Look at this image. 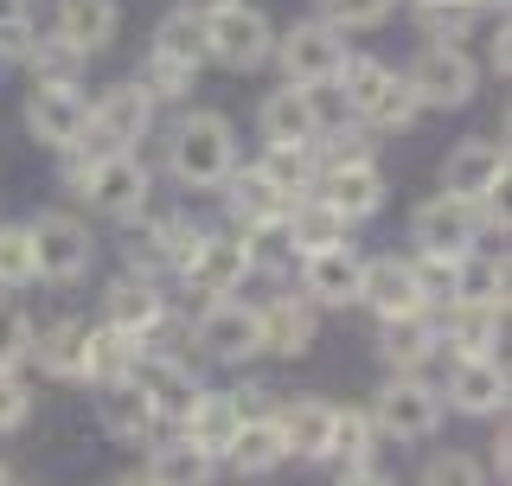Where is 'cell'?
Here are the masks:
<instances>
[{"label": "cell", "mask_w": 512, "mask_h": 486, "mask_svg": "<svg viewBox=\"0 0 512 486\" xmlns=\"http://www.w3.org/2000/svg\"><path fill=\"white\" fill-rule=\"evenodd\" d=\"M141 480L148 486H212L218 461L205 455V448H192L186 435H167V442L148 455V467H141Z\"/></svg>", "instance_id": "obj_32"}, {"label": "cell", "mask_w": 512, "mask_h": 486, "mask_svg": "<svg viewBox=\"0 0 512 486\" xmlns=\"http://www.w3.org/2000/svg\"><path fill=\"white\" fill-rule=\"evenodd\" d=\"M352 224L333 212V205H320L314 192H301L295 205H288V218H282V243L295 256H314V250H333V243H346Z\"/></svg>", "instance_id": "obj_29"}, {"label": "cell", "mask_w": 512, "mask_h": 486, "mask_svg": "<svg viewBox=\"0 0 512 486\" xmlns=\"http://www.w3.org/2000/svg\"><path fill=\"white\" fill-rule=\"evenodd\" d=\"M32 282H39V263H32L26 224H0V295H20Z\"/></svg>", "instance_id": "obj_42"}, {"label": "cell", "mask_w": 512, "mask_h": 486, "mask_svg": "<svg viewBox=\"0 0 512 486\" xmlns=\"http://www.w3.org/2000/svg\"><path fill=\"white\" fill-rule=\"evenodd\" d=\"M308 192L320 205H333L346 224H365V218L384 212V192H391V186H384L378 160H359V167H320Z\"/></svg>", "instance_id": "obj_15"}, {"label": "cell", "mask_w": 512, "mask_h": 486, "mask_svg": "<svg viewBox=\"0 0 512 486\" xmlns=\"http://www.w3.org/2000/svg\"><path fill=\"white\" fill-rule=\"evenodd\" d=\"M218 7H231V0H180V13H192V20H205V13H218Z\"/></svg>", "instance_id": "obj_53"}, {"label": "cell", "mask_w": 512, "mask_h": 486, "mask_svg": "<svg viewBox=\"0 0 512 486\" xmlns=\"http://www.w3.org/2000/svg\"><path fill=\"white\" fill-rule=\"evenodd\" d=\"M84 122H90V103L77 90H52V84H32L26 90V135L39 141V148H77L84 141Z\"/></svg>", "instance_id": "obj_16"}, {"label": "cell", "mask_w": 512, "mask_h": 486, "mask_svg": "<svg viewBox=\"0 0 512 486\" xmlns=\"http://www.w3.org/2000/svg\"><path fill=\"white\" fill-rule=\"evenodd\" d=\"M256 128H263V148H314V109H308V90L282 84L263 96V109H256Z\"/></svg>", "instance_id": "obj_26"}, {"label": "cell", "mask_w": 512, "mask_h": 486, "mask_svg": "<svg viewBox=\"0 0 512 486\" xmlns=\"http://www.w3.org/2000/svg\"><path fill=\"white\" fill-rule=\"evenodd\" d=\"M20 64L32 71V84H52V90H77V77H84V52H77L64 32H32L26 39V52H20Z\"/></svg>", "instance_id": "obj_34"}, {"label": "cell", "mask_w": 512, "mask_h": 486, "mask_svg": "<svg viewBox=\"0 0 512 486\" xmlns=\"http://www.w3.org/2000/svg\"><path fill=\"white\" fill-rule=\"evenodd\" d=\"M416 116H423V109H416V96H410V84H404V71H391V84H384L372 103H365L359 128H365V135H404Z\"/></svg>", "instance_id": "obj_36"}, {"label": "cell", "mask_w": 512, "mask_h": 486, "mask_svg": "<svg viewBox=\"0 0 512 486\" xmlns=\"http://www.w3.org/2000/svg\"><path fill=\"white\" fill-rule=\"evenodd\" d=\"M474 7H500V13H506V0H474Z\"/></svg>", "instance_id": "obj_56"}, {"label": "cell", "mask_w": 512, "mask_h": 486, "mask_svg": "<svg viewBox=\"0 0 512 486\" xmlns=\"http://www.w3.org/2000/svg\"><path fill=\"white\" fill-rule=\"evenodd\" d=\"M96 160H103V154H96V148H90V141H77V148H64V154H58V173H64V186H71V192H77V199H84V186H90V173H96Z\"/></svg>", "instance_id": "obj_49"}, {"label": "cell", "mask_w": 512, "mask_h": 486, "mask_svg": "<svg viewBox=\"0 0 512 486\" xmlns=\"http://www.w3.org/2000/svg\"><path fill=\"white\" fill-rule=\"evenodd\" d=\"M84 352H90V320H52V327H32V359H39L45 378L84 384Z\"/></svg>", "instance_id": "obj_28"}, {"label": "cell", "mask_w": 512, "mask_h": 486, "mask_svg": "<svg viewBox=\"0 0 512 486\" xmlns=\"http://www.w3.org/2000/svg\"><path fill=\"white\" fill-rule=\"evenodd\" d=\"M148 58H154V64H167V71H180V77H192V84H199V71H205V32H199V20L173 7L167 20L154 26V39H148Z\"/></svg>", "instance_id": "obj_31"}, {"label": "cell", "mask_w": 512, "mask_h": 486, "mask_svg": "<svg viewBox=\"0 0 512 486\" xmlns=\"http://www.w3.org/2000/svg\"><path fill=\"white\" fill-rule=\"evenodd\" d=\"M192 346H199L205 359H218V365L256 359V352H263V314H256V301H237V295L205 301L199 320H192Z\"/></svg>", "instance_id": "obj_9"}, {"label": "cell", "mask_w": 512, "mask_h": 486, "mask_svg": "<svg viewBox=\"0 0 512 486\" xmlns=\"http://www.w3.org/2000/svg\"><path fill=\"white\" fill-rule=\"evenodd\" d=\"M487 71L493 77H506L512 71V45H506V13L493 20V32H487Z\"/></svg>", "instance_id": "obj_50"}, {"label": "cell", "mask_w": 512, "mask_h": 486, "mask_svg": "<svg viewBox=\"0 0 512 486\" xmlns=\"http://www.w3.org/2000/svg\"><path fill=\"white\" fill-rule=\"evenodd\" d=\"M333 410H340V403H327V397H288L282 410H269V416H276V429H282L288 461H327Z\"/></svg>", "instance_id": "obj_23"}, {"label": "cell", "mask_w": 512, "mask_h": 486, "mask_svg": "<svg viewBox=\"0 0 512 486\" xmlns=\"http://www.w3.org/2000/svg\"><path fill=\"white\" fill-rule=\"evenodd\" d=\"M416 7H429V0H416Z\"/></svg>", "instance_id": "obj_57"}, {"label": "cell", "mask_w": 512, "mask_h": 486, "mask_svg": "<svg viewBox=\"0 0 512 486\" xmlns=\"http://www.w3.org/2000/svg\"><path fill=\"white\" fill-rule=\"evenodd\" d=\"M141 339H128L116 327H90V352H84V384H122L128 359H135Z\"/></svg>", "instance_id": "obj_38"}, {"label": "cell", "mask_w": 512, "mask_h": 486, "mask_svg": "<svg viewBox=\"0 0 512 486\" xmlns=\"http://www.w3.org/2000/svg\"><path fill=\"white\" fill-rule=\"evenodd\" d=\"M128 384L148 397L154 429H180L186 410H192V397L205 391L199 371H192V359H180L173 346H154V339H141V346H135V359H128Z\"/></svg>", "instance_id": "obj_3"}, {"label": "cell", "mask_w": 512, "mask_h": 486, "mask_svg": "<svg viewBox=\"0 0 512 486\" xmlns=\"http://www.w3.org/2000/svg\"><path fill=\"white\" fill-rule=\"evenodd\" d=\"M256 314H263V352H276V359H301V352H314L320 307H308L295 288H282L276 301H256Z\"/></svg>", "instance_id": "obj_21"}, {"label": "cell", "mask_w": 512, "mask_h": 486, "mask_svg": "<svg viewBox=\"0 0 512 486\" xmlns=\"http://www.w3.org/2000/svg\"><path fill=\"white\" fill-rule=\"evenodd\" d=\"M186 275V288L199 301H224V295H237V288L256 275V256H250V237L244 231H205L199 237V250H192V263L180 269Z\"/></svg>", "instance_id": "obj_11"}, {"label": "cell", "mask_w": 512, "mask_h": 486, "mask_svg": "<svg viewBox=\"0 0 512 486\" xmlns=\"http://www.w3.org/2000/svg\"><path fill=\"white\" fill-rule=\"evenodd\" d=\"M282 64V84L308 90V84H333L346 64V32L320 26V20H295L288 32H276V52H269Z\"/></svg>", "instance_id": "obj_10"}, {"label": "cell", "mask_w": 512, "mask_h": 486, "mask_svg": "<svg viewBox=\"0 0 512 486\" xmlns=\"http://www.w3.org/2000/svg\"><path fill=\"white\" fill-rule=\"evenodd\" d=\"M103 327H116L128 339H154L167 327V295H160V282H148V275H116V282L103 288Z\"/></svg>", "instance_id": "obj_18"}, {"label": "cell", "mask_w": 512, "mask_h": 486, "mask_svg": "<svg viewBox=\"0 0 512 486\" xmlns=\"http://www.w3.org/2000/svg\"><path fill=\"white\" fill-rule=\"evenodd\" d=\"M506 365L500 359H455L448 371V391H442V410H461V416H506Z\"/></svg>", "instance_id": "obj_20"}, {"label": "cell", "mask_w": 512, "mask_h": 486, "mask_svg": "<svg viewBox=\"0 0 512 486\" xmlns=\"http://www.w3.org/2000/svg\"><path fill=\"white\" fill-rule=\"evenodd\" d=\"M96 423H103V435H116V442H148L154 410H148V397L122 378V384H96Z\"/></svg>", "instance_id": "obj_33"}, {"label": "cell", "mask_w": 512, "mask_h": 486, "mask_svg": "<svg viewBox=\"0 0 512 486\" xmlns=\"http://www.w3.org/2000/svg\"><path fill=\"white\" fill-rule=\"evenodd\" d=\"M404 84L416 96V109H468L474 90H480V64L461 52V45H429L423 39V52L410 58Z\"/></svg>", "instance_id": "obj_7"}, {"label": "cell", "mask_w": 512, "mask_h": 486, "mask_svg": "<svg viewBox=\"0 0 512 486\" xmlns=\"http://www.w3.org/2000/svg\"><path fill=\"white\" fill-rule=\"evenodd\" d=\"M52 32H64L84 58H96V52H109L116 32H122V0H58Z\"/></svg>", "instance_id": "obj_27"}, {"label": "cell", "mask_w": 512, "mask_h": 486, "mask_svg": "<svg viewBox=\"0 0 512 486\" xmlns=\"http://www.w3.org/2000/svg\"><path fill=\"white\" fill-rule=\"evenodd\" d=\"M205 32V64H224V71H263L269 52H276V26H269L263 7H250V0H231V7L205 13L199 20Z\"/></svg>", "instance_id": "obj_4"}, {"label": "cell", "mask_w": 512, "mask_h": 486, "mask_svg": "<svg viewBox=\"0 0 512 486\" xmlns=\"http://www.w3.org/2000/svg\"><path fill=\"white\" fill-rule=\"evenodd\" d=\"M224 461H231L237 474H276V467L288 461L276 416H250V423L237 429V442H231V455H224Z\"/></svg>", "instance_id": "obj_35"}, {"label": "cell", "mask_w": 512, "mask_h": 486, "mask_svg": "<svg viewBox=\"0 0 512 486\" xmlns=\"http://www.w3.org/2000/svg\"><path fill=\"white\" fill-rule=\"evenodd\" d=\"M340 486H397V480H391V474H378V467H346Z\"/></svg>", "instance_id": "obj_52"}, {"label": "cell", "mask_w": 512, "mask_h": 486, "mask_svg": "<svg viewBox=\"0 0 512 486\" xmlns=\"http://www.w3.org/2000/svg\"><path fill=\"white\" fill-rule=\"evenodd\" d=\"M32 39V7L26 0H0V58H20Z\"/></svg>", "instance_id": "obj_48"}, {"label": "cell", "mask_w": 512, "mask_h": 486, "mask_svg": "<svg viewBox=\"0 0 512 486\" xmlns=\"http://www.w3.org/2000/svg\"><path fill=\"white\" fill-rule=\"evenodd\" d=\"M154 96L128 77V84H109L103 96L90 103V122H84V141L96 154H135L141 141L154 135Z\"/></svg>", "instance_id": "obj_6"}, {"label": "cell", "mask_w": 512, "mask_h": 486, "mask_svg": "<svg viewBox=\"0 0 512 486\" xmlns=\"http://www.w3.org/2000/svg\"><path fill=\"white\" fill-rule=\"evenodd\" d=\"M372 429L391 442H429L442 429V391L429 378H384L372 397Z\"/></svg>", "instance_id": "obj_8"}, {"label": "cell", "mask_w": 512, "mask_h": 486, "mask_svg": "<svg viewBox=\"0 0 512 486\" xmlns=\"http://www.w3.org/2000/svg\"><path fill=\"white\" fill-rule=\"evenodd\" d=\"M448 307H500V314H506V256H493V250L455 256V288H448Z\"/></svg>", "instance_id": "obj_30"}, {"label": "cell", "mask_w": 512, "mask_h": 486, "mask_svg": "<svg viewBox=\"0 0 512 486\" xmlns=\"http://www.w3.org/2000/svg\"><path fill=\"white\" fill-rule=\"evenodd\" d=\"M26 237H32L39 282H52V288L84 282L90 263H96V237H90V224L77 218V212H39V218L26 224Z\"/></svg>", "instance_id": "obj_5"}, {"label": "cell", "mask_w": 512, "mask_h": 486, "mask_svg": "<svg viewBox=\"0 0 512 486\" xmlns=\"http://www.w3.org/2000/svg\"><path fill=\"white\" fill-rule=\"evenodd\" d=\"M372 455H378V429H372V416H365V410H333L327 461H340V474H346V467H372Z\"/></svg>", "instance_id": "obj_37"}, {"label": "cell", "mask_w": 512, "mask_h": 486, "mask_svg": "<svg viewBox=\"0 0 512 486\" xmlns=\"http://www.w3.org/2000/svg\"><path fill=\"white\" fill-rule=\"evenodd\" d=\"M359 307H372V320H410V314H436L416 288V269L410 256H365V275H359Z\"/></svg>", "instance_id": "obj_14"}, {"label": "cell", "mask_w": 512, "mask_h": 486, "mask_svg": "<svg viewBox=\"0 0 512 486\" xmlns=\"http://www.w3.org/2000/svg\"><path fill=\"white\" fill-rule=\"evenodd\" d=\"M442 352L436 314H410V320H384L378 327V359L391 378H423V365Z\"/></svg>", "instance_id": "obj_22"}, {"label": "cell", "mask_w": 512, "mask_h": 486, "mask_svg": "<svg viewBox=\"0 0 512 486\" xmlns=\"http://www.w3.org/2000/svg\"><path fill=\"white\" fill-rule=\"evenodd\" d=\"M116 486H148V480H141V474H128V480H116Z\"/></svg>", "instance_id": "obj_55"}, {"label": "cell", "mask_w": 512, "mask_h": 486, "mask_svg": "<svg viewBox=\"0 0 512 486\" xmlns=\"http://www.w3.org/2000/svg\"><path fill=\"white\" fill-rule=\"evenodd\" d=\"M487 231H506L500 205H468V199L436 192V199H423L410 212L416 256H468V250H480V237H487Z\"/></svg>", "instance_id": "obj_2"}, {"label": "cell", "mask_w": 512, "mask_h": 486, "mask_svg": "<svg viewBox=\"0 0 512 486\" xmlns=\"http://www.w3.org/2000/svg\"><path fill=\"white\" fill-rule=\"evenodd\" d=\"M0 486H13V467L7 461H0Z\"/></svg>", "instance_id": "obj_54"}, {"label": "cell", "mask_w": 512, "mask_h": 486, "mask_svg": "<svg viewBox=\"0 0 512 486\" xmlns=\"http://www.w3.org/2000/svg\"><path fill=\"white\" fill-rule=\"evenodd\" d=\"M487 467H493V474H500V480L512 474V442H506V429H500V435H493V442H487Z\"/></svg>", "instance_id": "obj_51"}, {"label": "cell", "mask_w": 512, "mask_h": 486, "mask_svg": "<svg viewBox=\"0 0 512 486\" xmlns=\"http://www.w3.org/2000/svg\"><path fill=\"white\" fill-rule=\"evenodd\" d=\"M333 84H340L346 109H352V122H359V116H365V103H372V96L391 84V64H384V58H365V52H346V64H340V77H333Z\"/></svg>", "instance_id": "obj_40"}, {"label": "cell", "mask_w": 512, "mask_h": 486, "mask_svg": "<svg viewBox=\"0 0 512 486\" xmlns=\"http://www.w3.org/2000/svg\"><path fill=\"white\" fill-rule=\"evenodd\" d=\"M442 192L448 199H468V205H500L506 192V141H461V148H448L442 160Z\"/></svg>", "instance_id": "obj_13"}, {"label": "cell", "mask_w": 512, "mask_h": 486, "mask_svg": "<svg viewBox=\"0 0 512 486\" xmlns=\"http://www.w3.org/2000/svg\"><path fill=\"white\" fill-rule=\"evenodd\" d=\"M32 359V314L13 295H0V371H20Z\"/></svg>", "instance_id": "obj_44"}, {"label": "cell", "mask_w": 512, "mask_h": 486, "mask_svg": "<svg viewBox=\"0 0 512 486\" xmlns=\"http://www.w3.org/2000/svg\"><path fill=\"white\" fill-rule=\"evenodd\" d=\"M391 7H397V0H320L314 20L333 26V32H372V26L391 20Z\"/></svg>", "instance_id": "obj_43"}, {"label": "cell", "mask_w": 512, "mask_h": 486, "mask_svg": "<svg viewBox=\"0 0 512 486\" xmlns=\"http://www.w3.org/2000/svg\"><path fill=\"white\" fill-rule=\"evenodd\" d=\"M237 429H244V410H237L231 391H199V397H192V410H186V423H180V435H186L192 448H205L212 461L231 455Z\"/></svg>", "instance_id": "obj_24"}, {"label": "cell", "mask_w": 512, "mask_h": 486, "mask_svg": "<svg viewBox=\"0 0 512 486\" xmlns=\"http://www.w3.org/2000/svg\"><path fill=\"white\" fill-rule=\"evenodd\" d=\"M250 167L263 173L276 192H288V199H301V192L314 186V148H263Z\"/></svg>", "instance_id": "obj_39"}, {"label": "cell", "mask_w": 512, "mask_h": 486, "mask_svg": "<svg viewBox=\"0 0 512 486\" xmlns=\"http://www.w3.org/2000/svg\"><path fill=\"white\" fill-rule=\"evenodd\" d=\"M84 199H90V212H103V218H116V224L148 218V199H154L148 160H141V154H103V160H96V173H90V186H84Z\"/></svg>", "instance_id": "obj_12"}, {"label": "cell", "mask_w": 512, "mask_h": 486, "mask_svg": "<svg viewBox=\"0 0 512 486\" xmlns=\"http://www.w3.org/2000/svg\"><path fill=\"white\" fill-rule=\"evenodd\" d=\"M359 275H365V256L352 243L314 250V256H301V301L308 307H359Z\"/></svg>", "instance_id": "obj_17"}, {"label": "cell", "mask_w": 512, "mask_h": 486, "mask_svg": "<svg viewBox=\"0 0 512 486\" xmlns=\"http://www.w3.org/2000/svg\"><path fill=\"white\" fill-rule=\"evenodd\" d=\"M474 20H480L474 0H429V7H416V26H423L429 45H461L474 32Z\"/></svg>", "instance_id": "obj_41"}, {"label": "cell", "mask_w": 512, "mask_h": 486, "mask_svg": "<svg viewBox=\"0 0 512 486\" xmlns=\"http://www.w3.org/2000/svg\"><path fill=\"white\" fill-rule=\"evenodd\" d=\"M308 109H314V135H340V128H352V109L340 84H308Z\"/></svg>", "instance_id": "obj_46"}, {"label": "cell", "mask_w": 512, "mask_h": 486, "mask_svg": "<svg viewBox=\"0 0 512 486\" xmlns=\"http://www.w3.org/2000/svg\"><path fill=\"white\" fill-rule=\"evenodd\" d=\"M218 192H224V212H231V231H244V237L269 231V224H282V218H288V205H295L288 192L269 186L256 167H237Z\"/></svg>", "instance_id": "obj_19"}, {"label": "cell", "mask_w": 512, "mask_h": 486, "mask_svg": "<svg viewBox=\"0 0 512 486\" xmlns=\"http://www.w3.org/2000/svg\"><path fill=\"white\" fill-rule=\"evenodd\" d=\"M423 486H487V467L474 455H455V448H448V455H436L423 467Z\"/></svg>", "instance_id": "obj_45"}, {"label": "cell", "mask_w": 512, "mask_h": 486, "mask_svg": "<svg viewBox=\"0 0 512 486\" xmlns=\"http://www.w3.org/2000/svg\"><path fill=\"white\" fill-rule=\"evenodd\" d=\"M167 173L186 192H218L237 173V128L224 109H192L167 135Z\"/></svg>", "instance_id": "obj_1"}, {"label": "cell", "mask_w": 512, "mask_h": 486, "mask_svg": "<svg viewBox=\"0 0 512 486\" xmlns=\"http://www.w3.org/2000/svg\"><path fill=\"white\" fill-rule=\"evenodd\" d=\"M442 333V352H455V359H500V339H506V314L500 307H448L436 320Z\"/></svg>", "instance_id": "obj_25"}, {"label": "cell", "mask_w": 512, "mask_h": 486, "mask_svg": "<svg viewBox=\"0 0 512 486\" xmlns=\"http://www.w3.org/2000/svg\"><path fill=\"white\" fill-rule=\"evenodd\" d=\"M26 416H32V391H26V378H20V371H0V435L26 429Z\"/></svg>", "instance_id": "obj_47"}]
</instances>
